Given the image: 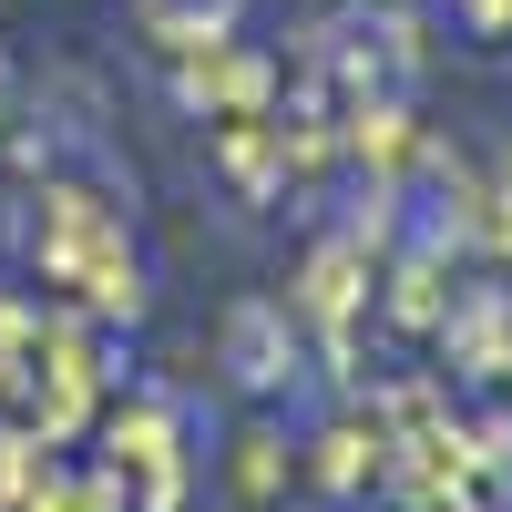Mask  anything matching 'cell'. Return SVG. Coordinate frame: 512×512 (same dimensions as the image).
I'll list each match as a JSON object with an SVG mask.
<instances>
[{
  "label": "cell",
  "mask_w": 512,
  "mask_h": 512,
  "mask_svg": "<svg viewBox=\"0 0 512 512\" xmlns=\"http://www.w3.org/2000/svg\"><path fill=\"white\" fill-rule=\"evenodd\" d=\"M226 359H236V379H246V390H287V369H297V349H287V318L246 297V308L226 318Z\"/></svg>",
  "instance_id": "1"
}]
</instances>
